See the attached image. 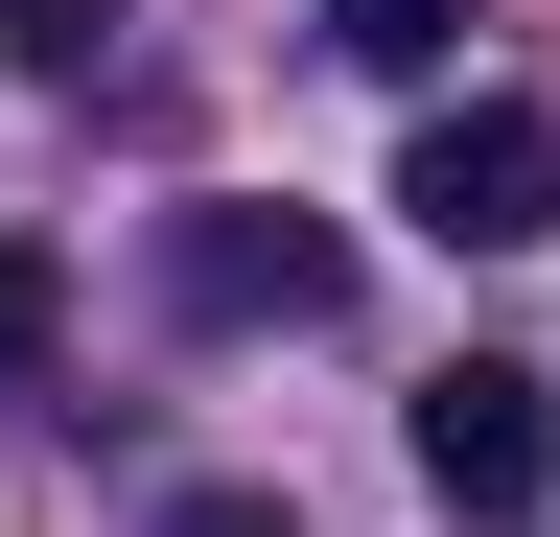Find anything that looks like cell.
<instances>
[{
  "label": "cell",
  "mask_w": 560,
  "mask_h": 537,
  "mask_svg": "<svg viewBox=\"0 0 560 537\" xmlns=\"http://www.w3.org/2000/svg\"><path fill=\"white\" fill-rule=\"evenodd\" d=\"M397 234H444V257H537V234H560V117H537V94H420V141H397Z\"/></svg>",
  "instance_id": "6da1fadb"
},
{
  "label": "cell",
  "mask_w": 560,
  "mask_h": 537,
  "mask_svg": "<svg viewBox=\"0 0 560 537\" xmlns=\"http://www.w3.org/2000/svg\"><path fill=\"white\" fill-rule=\"evenodd\" d=\"M164 327H327L350 304V234L327 211H280V187H210V211H164Z\"/></svg>",
  "instance_id": "7a4b0ae2"
},
{
  "label": "cell",
  "mask_w": 560,
  "mask_h": 537,
  "mask_svg": "<svg viewBox=\"0 0 560 537\" xmlns=\"http://www.w3.org/2000/svg\"><path fill=\"white\" fill-rule=\"evenodd\" d=\"M420 491H444L467 537H514V514L560 491V374H514V351H444V374H420Z\"/></svg>",
  "instance_id": "3957f363"
},
{
  "label": "cell",
  "mask_w": 560,
  "mask_h": 537,
  "mask_svg": "<svg viewBox=\"0 0 560 537\" xmlns=\"http://www.w3.org/2000/svg\"><path fill=\"white\" fill-rule=\"evenodd\" d=\"M327 47H350V71H397V94H444V47H467V0H327Z\"/></svg>",
  "instance_id": "277c9868"
},
{
  "label": "cell",
  "mask_w": 560,
  "mask_h": 537,
  "mask_svg": "<svg viewBox=\"0 0 560 537\" xmlns=\"http://www.w3.org/2000/svg\"><path fill=\"white\" fill-rule=\"evenodd\" d=\"M117 24H140V0H0V47H24V71H94Z\"/></svg>",
  "instance_id": "5b68a950"
},
{
  "label": "cell",
  "mask_w": 560,
  "mask_h": 537,
  "mask_svg": "<svg viewBox=\"0 0 560 537\" xmlns=\"http://www.w3.org/2000/svg\"><path fill=\"white\" fill-rule=\"evenodd\" d=\"M47 351H70V281H47L24 234H0V374H47Z\"/></svg>",
  "instance_id": "8992f818"
},
{
  "label": "cell",
  "mask_w": 560,
  "mask_h": 537,
  "mask_svg": "<svg viewBox=\"0 0 560 537\" xmlns=\"http://www.w3.org/2000/svg\"><path fill=\"white\" fill-rule=\"evenodd\" d=\"M140 537H304V514H280V491H164Z\"/></svg>",
  "instance_id": "52a82bcc"
}]
</instances>
